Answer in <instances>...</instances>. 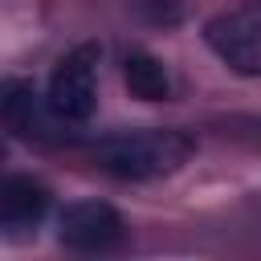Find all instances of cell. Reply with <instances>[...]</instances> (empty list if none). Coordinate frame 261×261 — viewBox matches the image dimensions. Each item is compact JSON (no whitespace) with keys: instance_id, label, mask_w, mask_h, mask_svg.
<instances>
[{"instance_id":"cell-6","label":"cell","mask_w":261,"mask_h":261,"mask_svg":"<svg viewBox=\"0 0 261 261\" xmlns=\"http://www.w3.org/2000/svg\"><path fill=\"white\" fill-rule=\"evenodd\" d=\"M0 110H4V126L12 130V135H20V139H41L45 130H49V118H57L53 110H49V102L45 98H37V90H33V82H24V77H8L4 82V90H0Z\"/></svg>"},{"instance_id":"cell-4","label":"cell","mask_w":261,"mask_h":261,"mask_svg":"<svg viewBox=\"0 0 261 261\" xmlns=\"http://www.w3.org/2000/svg\"><path fill=\"white\" fill-rule=\"evenodd\" d=\"M122 216L106 200H73L57 216V237L73 253H110L122 245Z\"/></svg>"},{"instance_id":"cell-3","label":"cell","mask_w":261,"mask_h":261,"mask_svg":"<svg viewBox=\"0 0 261 261\" xmlns=\"http://www.w3.org/2000/svg\"><path fill=\"white\" fill-rule=\"evenodd\" d=\"M204 45L237 73L261 77V0H245L204 24Z\"/></svg>"},{"instance_id":"cell-7","label":"cell","mask_w":261,"mask_h":261,"mask_svg":"<svg viewBox=\"0 0 261 261\" xmlns=\"http://www.w3.org/2000/svg\"><path fill=\"white\" fill-rule=\"evenodd\" d=\"M122 82H126L130 98H139V102H163V98H171V77H167L163 61L151 57V53H126Z\"/></svg>"},{"instance_id":"cell-1","label":"cell","mask_w":261,"mask_h":261,"mask_svg":"<svg viewBox=\"0 0 261 261\" xmlns=\"http://www.w3.org/2000/svg\"><path fill=\"white\" fill-rule=\"evenodd\" d=\"M196 151V139L171 126H147V130H118L94 143V163L114 179H159L179 171Z\"/></svg>"},{"instance_id":"cell-5","label":"cell","mask_w":261,"mask_h":261,"mask_svg":"<svg viewBox=\"0 0 261 261\" xmlns=\"http://www.w3.org/2000/svg\"><path fill=\"white\" fill-rule=\"evenodd\" d=\"M49 212V188L33 175H8L0 184V224L8 232H29Z\"/></svg>"},{"instance_id":"cell-2","label":"cell","mask_w":261,"mask_h":261,"mask_svg":"<svg viewBox=\"0 0 261 261\" xmlns=\"http://www.w3.org/2000/svg\"><path fill=\"white\" fill-rule=\"evenodd\" d=\"M98 57H102V49L94 41H86L53 65L45 102L57 114V122H86L94 114V106H98Z\"/></svg>"}]
</instances>
